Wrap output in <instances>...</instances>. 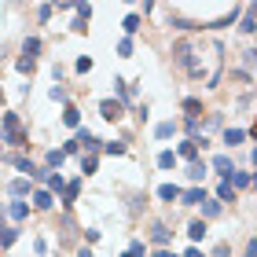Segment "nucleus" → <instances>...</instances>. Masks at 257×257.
<instances>
[{
	"mask_svg": "<svg viewBox=\"0 0 257 257\" xmlns=\"http://www.w3.org/2000/svg\"><path fill=\"white\" fill-rule=\"evenodd\" d=\"M0 140L11 144V147H22V144H26V133H22L19 114H4V121H0Z\"/></svg>",
	"mask_w": 257,
	"mask_h": 257,
	"instance_id": "1",
	"label": "nucleus"
},
{
	"mask_svg": "<svg viewBox=\"0 0 257 257\" xmlns=\"http://www.w3.org/2000/svg\"><path fill=\"white\" fill-rule=\"evenodd\" d=\"M99 114H103L107 121H118L121 114H125V107H121L118 99H103V103H99Z\"/></svg>",
	"mask_w": 257,
	"mask_h": 257,
	"instance_id": "2",
	"label": "nucleus"
},
{
	"mask_svg": "<svg viewBox=\"0 0 257 257\" xmlns=\"http://www.w3.org/2000/svg\"><path fill=\"white\" fill-rule=\"evenodd\" d=\"M74 144H77V147H85V151H88V155H96V151H99V140H96V136H92V133H88V128H77V136H74Z\"/></svg>",
	"mask_w": 257,
	"mask_h": 257,
	"instance_id": "3",
	"label": "nucleus"
},
{
	"mask_svg": "<svg viewBox=\"0 0 257 257\" xmlns=\"http://www.w3.org/2000/svg\"><path fill=\"white\" fill-rule=\"evenodd\" d=\"M169 239H173V231H169L166 224H155V228H151V242H155V246H166Z\"/></svg>",
	"mask_w": 257,
	"mask_h": 257,
	"instance_id": "4",
	"label": "nucleus"
},
{
	"mask_svg": "<svg viewBox=\"0 0 257 257\" xmlns=\"http://www.w3.org/2000/svg\"><path fill=\"white\" fill-rule=\"evenodd\" d=\"M8 217L15 220V224H19V220H26V217H30V206H26V202L19 198V202H11V206H8Z\"/></svg>",
	"mask_w": 257,
	"mask_h": 257,
	"instance_id": "5",
	"label": "nucleus"
},
{
	"mask_svg": "<svg viewBox=\"0 0 257 257\" xmlns=\"http://www.w3.org/2000/svg\"><path fill=\"white\" fill-rule=\"evenodd\" d=\"M177 158H198V140H184V144L177 147Z\"/></svg>",
	"mask_w": 257,
	"mask_h": 257,
	"instance_id": "6",
	"label": "nucleus"
},
{
	"mask_svg": "<svg viewBox=\"0 0 257 257\" xmlns=\"http://www.w3.org/2000/svg\"><path fill=\"white\" fill-rule=\"evenodd\" d=\"M213 169H217L224 180L231 177V173H235V169H231V158H228V155H217V158H213Z\"/></svg>",
	"mask_w": 257,
	"mask_h": 257,
	"instance_id": "7",
	"label": "nucleus"
},
{
	"mask_svg": "<svg viewBox=\"0 0 257 257\" xmlns=\"http://www.w3.org/2000/svg\"><path fill=\"white\" fill-rule=\"evenodd\" d=\"M33 206H37V209H52L55 206V195L52 191H33Z\"/></svg>",
	"mask_w": 257,
	"mask_h": 257,
	"instance_id": "8",
	"label": "nucleus"
},
{
	"mask_svg": "<svg viewBox=\"0 0 257 257\" xmlns=\"http://www.w3.org/2000/svg\"><path fill=\"white\" fill-rule=\"evenodd\" d=\"M206 173H209V166H206V162H198V158H195L191 166H188V180H195V184H198V180L206 177Z\"/></svg>",
	"mask_w": 257,
	"mask_h": 257,
	"instance_id": "9",
	"label": "nucleus"
},
{
	"mask_svg": "<svg viewBox=\"0 0 257 257\" xmlns=\"http://www.w3.org/2000/svg\"><path fill=\"white\" fill-rule=\"evenodd\" d=\"M180 198H184V206H198L206 198V191L202 188H188V191H180Z\"/></svg>",
	"mask_w": 257,
	"mask_h": 257,
	"instance_id": "10",
	"label": "nucleus"
},
{
	"mask_svg": "<svg viewBox=\"0 0 257 257\" xmlns=\"http://www.w3.org/2000/svg\"><path fill=\"white\" fill-rule=\"evenodd\" d=\"M158 198H162V202H177V198H180V188H177V184H162V188H158Z\"/></svg>",
	"mask_w": 257,
	"mask_h": 257,
	"instance_id": "11",
	"label": "nucleus"
},
{
	"mask_svg": "<svg viewBox=\"0 0 257 257\" xmlns=\"http://www.w3.org/2000/svg\"><path fill=\"white\" fill-rule=\"evenodd\" d=\"M15 169H19V173H26V177H44V173H41L37 166H33L30 158H15Z\"/></svg>",
	"mask_w": 257,
	"mask_h": 257,
	"instance_id": "12",
	"label": "nucleus"
},
{
	"mask_svg": "<svg viewBox=\"0 0 257 257\" xmlns=\"http://www.w3.org/2000/svg\"><path fill=\"white\" fill-rule=\"evenodd\" d=\"M228 184H231V188H250V184H253V173H231Z\"/></svg>",
	"mask_w": 257,
	"mask_h": 257,
	"instance_id": "13",
	"label": "nucleus"
},
{
	"mask_svg": "<svg viewBox=\"0 0 257 257\" xmlns=\"http://www.w3.org/2000/svg\"><path fill=\"white\" fill-rule=\"evenodd\" d=\"M44 184H48V188H44V191H52V195L66 188V184H63V177H59V173H44Z\"/></svg>",
	"mask_w": 257,
	"mask_h": 257,
	"instance_id": "14",
	"label": "nucleus"
},
{
	"mask_svg": "<svg viewBox=\"0 0 257 257\" xmlns=\"http://www.w3.org/2000/svg\"><path fill=\"white\" fill-rule=\"evenodd\" d=\"M77 191H81V184H77V180H70L66 188H63V206H74V198H77Z\"/></svg>",
	"mask_w": 257,
	"mask_h": 257,
	"instance_id": "15",
	"label": "nucleus"
},
{
	"mask_svg": "<svg viewBox=\"0 0 257 257\" xmlns=\"http://www.w3.org/2000/svg\"><path fill=\"white\" fill-rule=\"evenodd\" d=\"M8 191L15 195V198H22V195H30V180H22V177H19V180H11V188H8Z\"/></svg>",
	"mask_w": 257,
	"mask_h": 257,
	"instance_id": "16",
	"label": "nucleus"
},
{
	"mask_svg": "<svg viewBox=\"0 0 257 257\" xmlns=\"http://www.w3.org/2000/svg\"><path fill=\"white\" fill-rule=\"evenodd\" d=\"M63 121H66L70 128H77V125H81V110H77V107H66V110H63Z\"/></svg>",
	"mask_w": 257,
	"mask_h": 257,
	"instance_id": "17",
	"label": "nucleus"
},
{
	"mask_svg": "<svg viewBox=\"0 0 257 257\" xmlns=\"http://www.w3.org/2000/svg\"><path fill=\"white\" fill-rule=\"evenodd\" d=\"M158 169H177V155H173V151H162L158 155Z\"/></svg>",
	"mask_w": 257,
	"mask_h": 257,
	"instance_id": "18",
	"label": "nucleus"
},
{
	"mask_svg": "<svg viewBox=\"0 0 257 257\" xmlns=\"http://www.w3.org/2000/svg\"><path fill=\"white\" fill-rule=\"evenodd\" d=\"M217 198H220V202H235V188H231V184L224 180V184L217 188Z\"/></svg>",
	"mask_w": 257,
	"mask_h": 257,
	"instance_id": "19",
	"label": "nucleus"
},
{
	"mask_svg": "<svg viewBox=\"0 0 257 257\" xmlns=\"http://www.w3.org/2000/svg\"><path fill=\"white\" fill-rule=\"evenodd\" d=\"M242 140H246V133H242V128H228V133H224V144H228V147L242 144Z\"/></svg>",
	"mask_w": 257,
	"mask_h": 257,
	"instance_id": "20",
	"label": "nucleus"
},
{
	"mask_svg": "<svg viewBox=\"0 0 257 257\" xmlns=\"http://www.w3.org/2000/svg\"><path fill=\"white\" fill-rule=\"evenodd\" d=\"M37 52H41V41H37V37H26V44H22V55H26V59H33Z\"/></svg>",
	"mask_w": 257,
	"mask_h": 257,
	"instance_id": "21",
	"label": "nucleus"
},
{
	"mask_svg": "<svg viewBox=\"0 0 257 257\" xmlns=\"http://www.w3.org/2000/svg\"><path fill=\"white\" fill-rule=\"evenodd\" d=\"M202 217H220V202H209V198H202Z\"/></svg>",
	"mask_w": 257,
	"mask_h": 257,
	"instance_id": "22",
	"label": "nucleus"
},
{
	"mask_svg": "<svg viewBox=\"0 0 257 257\" xmlns=\"http://www.w3.org/2000/svg\"><path fill=\"white\" fill-rule=\"evenodd\" d=\"M114 92H118V103L125 107V103H128V85H125L121 77H114Z\"/></svg>",
	"mask_w": 257,
	"mask_h": 257,
	"instance_id": "23",
	"label": "nucleus"
},
{
	"mask_svg": "<svg viewBox=\"0 0 257 257\" xmlns=\"http://www.w3.org/2000/svg\"><path fill=\"white\" fill-rule=\"evenodd\" d=\"M19 239V228H0V246H11Z\"/></svg>",
	"mask_w": 257,
	"mask_h": 257,
	"instance_id": "24",
	"label": "nucleus"
},
{
	"mask_svg": "<svg viewBox=\"0 0 257 257\" xmlns=\"http://www.w3.org/2000/svg\"><path fill=\"white\" fill-rule=\"evenodd\" d=\"M173 133H177V125H173V121H162V125L155 128V136H158V140H169Z\"/></svg>",
	"mask_w": 257,
	"mask_h": 257,
	"instance_id": "25",
	"label": "nucleus"
},
{
	"mask_svg": "<svg viewBox=\"0 0 257 257\" xmlns=\"http://www.w3.org/2000/svg\"><path fill=\"white\" fill-rule=\"evenodd\" d=\"M202 235H206V224H202V220H195V224L188 228V239H191V242H198Z\"/></svg>",
	"mask_w": 257,
	"mask_h": 257,
	"instance_id": "26",
	"label": "nucleus"
},
{
	"mask_svg": "<svg viewBox=\"0 0 257 257\" xmlns=\"http://www.w3.org/2000/svg\"><path fill=\"white\" fill-rule=\"evenodd\" d=\"M96 155H88V158H81V173H85V177H92V173H96Z\"/></svg>",
	"mask_w": 257,
	"mask_h": 257,
	"instance_id": "27",
	"label": "nucleus"
},
{
	"mask_svg": "<svg viewBox=\"0 0 257 257\" xmlns=\"http://www.w3.org/2000/svg\"><path fill=\"white\" fill-rule=\"evenodd\" d=\"M184 110H188V118H198V114H202V103L198 99H184Z\"/></svg>",
	"mask_w": 257,
	"mask_h": 257,
	"instance_id": "28",
	"label": "nucleus"
},
{
	"mask_svg": "<svg viewBox=\"0 0 257 257\" xmlns=\"http://www.w3.org/2000/svg\"><path fill=\"white\" fill-rule=\"evenodd\" d=\"M63 162H66V155H63V151H48V169H59Z\"/></svg>",
	"mask_w": 257,
	"mask_h": 257,
	"instance_id": "29",
	"label": "nucleus"
},
{
	"mask_svg": "<svg viewBox=\"0 0 257 257\" xmlns=\"http://www.w3.org/2000/svg\"><path fill=\"white\" fill-rule=\"evenodd\" d=\"M121 30H125V33H136V30H140V15H125Z\"/></svg>",
	"mask_w": 257,
	"mask_h": 257,
	"instance_id": "30",
	"label": "nucleus"
},
{
	"mask_svg": "<svg viewBox=\"0 0 257 257\" xmlns=\"http://www.w3.org/2000/svg\"><path fill=\"white\" fill-rule=\"evenodd\" d=\"M257 30V19H253V8H246V19H242V33H253Z\"/></svg>",
	"mask_w": 257,
	"mask_h": 257,
	"instance_id": "31",
	"label": "nucleus"
},
{
	"mask_svg": "<svg viewBox=\"0 0 257 257\" xmlns=\"http://www.w3.org/2000/svg\"><path fill=\"white\" fill-rule=\"evenodd\" d=\"M184 128L191 133L188 140H195V136H198V128H202V121H198V118H188V121H184Z\"/></svg>",
	"mask_w": 257,
	"mask_h": 257,
	"instance_id": "32",
	"label": "nucleus"
},
{
	"mask_svg": "<svg viewBox=\"0 0 257 257\" xmlns=\"http://www.w3.org/2000/svg\"><path fill=\"white\" fill-rule=\"evenodd\" d=\"M103 151H107V155H125V144L114 140V144H103Z\"/></svg>",
	"mask_w": 257,
	"mask_h": 257,
	"instance_id": "33",
	"label": "nucleus"
},
{
	"mask_svg": "<svg viewBox=\"0 0 257 257\" xmlns=\"http://www.w3.org/2000/svg\"><path fill=\"white\" fill-rule=\"evenodd\" d=\"M33 66H37V59H26V55H22L19 59V74H33Z\"/></svg>",
	"mask_w": 257,
	"mask_h": 257,
	"instance_id": "34",
	"label": "nucleus"
},
{
	"mask_svg": "<svg viewBox=\"0 0 257 257\" xmlns=\"http://www.w3.org/2000/svg\"><path fill=\"white\" fill-rule=\"evenodd\" d=\"M121 257H144V242H133V246H128Z\"/></svg>",
	"mask_w": 257,
	"mask_h": 257,
	"instance_id": "35",
	"label": "nucleus"
},
{
	"mask_svg": "<svg viewBox=\"0 0 257 257\" xmlns=\"http://www.w3.org/2000/svg\"><path fill=\"white\" fill-rule=\"evenodd\" d=\"M118 55H133V41H128V37L118 44Z\"/></svg>",
	"mask_w": 257,
	"mask_h": 257,
	"instance_id": "36",
	"label": "nucleus"
},
{
	"mask_svg": "<svg viewBox=\"0 0 257 257\" xmlns=\"http://www.w3.org/2000/svg\"><path fill=\"white\" fill-rule=\"evenodd\" d=\"M77 70H81V74H85V70H92V59H88V55H81V59H77Z\"/></svg>",
	"mask_w": 257,
	"mask_h": 257,
	"instance_id": "37",
	"label": "nucleus"
},
{
	"mask_svg": "<svg viewBox=\"0 0 257 257\" xmlns=\"http://www.w3.org/2000/svg\"><path fill=\"white\" fill-rule=\"evenodd\" d=\"M48 96H52V99H59V103H66V92H63V88H55V85H52Z\"/></svg>",
	"mask_w": 257,
	"mask_h": 257,
	"instance_id": "38",
	"label": "nucleus"
},
{
	"mask_svg": "<svg viewBox=\"0 0 257 257\" xmlns=\"http://www.w3.org/2000/svg\"><path fill=\"white\" fill-rule=\"evenodd\" d=\"M213 257H228V246H224V242H220V246L213 250Z\"/></svg>",
	"mask_w": 257,
	"mask_h": 257,
	"instance_id": "39",
	"label": "nucleus"
},
{
	"mask_svg": "<svg viewBox=\"0 0 257 257\" xmlns=\"http://www.w3.org/2000/svg\"><path fill=\"white\" fill-rule=\"evenodd\" d=\"M184 257H206V253H202V250H198V246H191V250H188V253H184Z\"/></svg>",
	"mask_w": 257,
	"mask_h": 257,
	"instance_id": "40",
	"label": "nucleus"
},
{
	"mask_svg": "<svg viewBox=\"0 0 257 257\" xmlns=\"http://www.w3.org/2000/svg\"><path fill=\"white\" fill-rule=\"evenodd\" d=\"M242 257H253V239L246 242V253H242Z\"/></svg>",
	"mask_w": 257,
	"mask_h": 257,
	"instance_id": "41",
	"label": "nucleus"
},
{
	"mask_svg": "<svg viewBox=\"0 0 257 257\" xmlns=\"http://www.w3.org/2000/svg\"><path fill=\"white\" fill-rule=\"evenodd\" d=\"M77 257H92V250H88V246H81V253H77Z\"/></svg>",
	"mask_w": 257,
	"mask_h": 257,
	"instance_id": "42",
	"label": "nucleus"
},
{
	"mask_svg": "<svg viewBox=\"0 0 257 257\" xmlns=\"http://www.w3.org/2000/svg\"><path fill=\"white\" fill-rule=\"evenodd\" d=\"M155 257H177V253H169V250H158V253H155Z\"/></svg>",
	"mask_w": 257,
	"mask_h": 257,
	"instance_id": "43",
	"label": "nucleus"
},
{
	"mask_svg": "<svg viewBox=\"0 0 257 257\" xmlns=\"http://www.w3.org/2000/svg\"><path fill=\"white\" fill-rule=\"evenodd\" d=\"M0 103H4V92H0Z\"/></svg>",
	"mask_w": 257,
	"mask_h": 257,
	"instance_id": "44",
	"label": "nucleus"
}]
</instances>
